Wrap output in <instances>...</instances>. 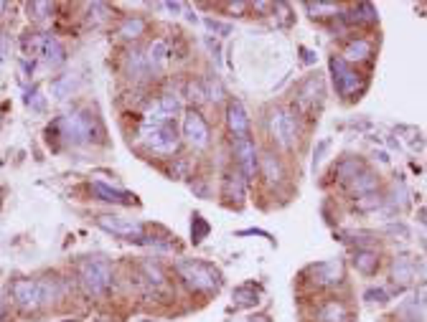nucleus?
Here are the masks:
<instances>
[{
  "instance_id": "6",
  "label": "nucleus",
  "mask_w": 427,
  "mask_h": 322,
  "mask_svg": "<svg viewBox=\"0 0 427 322\" xmlns=\"http://www.w3.org/2000/svg\"><path fill=\"white\" fill-rule=\"evenodd\" d=\"M331 71H333V79H336V92L341 97L348 99V97H354L361 89V74H356L341 56H333L331 59Z\"/></svg>"
},
{
  "instance_id": "17",
  "label": "nucleus",
  "mask_w": 427,
  "mask_h": 322,
  "mask_svg": "<svg viewBox=\"0 0 427 322\" xmlns=\"http://www.w3.org/2000/svg\"><path fill=\"white\" fill-rule=\"evenodd\" d=\"M260 173L267 183H280L283 181V165H280V160H277L275 152H262Z\"/></svg>"
},
{
  "instance_id": "26",
  "label": "nucleus",
  "mask_w": 427,
  "mask_h": 322,
  "mask_svg": "<svg viewBox=\"0 0 427 322\" xmlns=\"http://www.w3.org/2000/svg\"><path fill=\"white\" fill-rule=\"evenodd\" d=\"M74 84H77V79L74 77H61V79H56L54 84H51V92H54L56 99H66L69 92L74 89Z\"/></svg>"
},
{
  "instance_id": "32",
  "label": "nucleus",
  "mask_w": 427,
  "mask_h": 322,
  "mask_svg": "<svg viewBox=\"0 0 427 322\" xmlns=\"http://www.w3.org/2000/svg\"><path fill=\"white\" fill-rule=\"evenodd\" d=\"M328 150V142H321L318 145V152H316V157H313V168H318L321 165V160H323V152Z\"/></svg>"
},
{
  "instance_id": "7",
  "label": "nucleus",
  "mask_w": 427,
  "mask_h": 322,
  "mask_svg": "<svg viewBox=\"0 0 427 322\" xmlns=\"http://www.w3.org/2000/svg\"><path fill=\"white\" fill-rule=\"evenodd\" d=\"M183 137L193 150H206L209 142H211V132H209V125L204 122V117L198 114L196 110H189L186 117H183Z\"/></svg>"
},
{
  "instance_id": "4",
  "label": "nucleus",
  "mask_w": 427,
  "mask_h": 322,
  "mask_svg": "<svg viewBox=\"0 0 427 322\" xmlns=\"http://www.w3.org/2000/svg\"><path fill=\"white\" fill-rule=\"evenodd\" d=\"M269 132H272V140L280 145V148L290 150L298 140V122H295V114L287 110H275L269 114Z\"/></svg>"
},
{
  "instance_id": "10",
  "label": "nucleus",
  "mask_w": 427,
  "mask_h": 322,
  "mask_svg": "<svg viewBox=\"0 0 427 322\" xmlns=\"http://www.w3.org/2000/svg\"><path fill=\"white\" fill-rule=\"evenodd\" d=\"M234 152H237L239 168H242V178L249 183L257 173V148H254V142L249 137H242L234 145Z\"/></svg>"
},
{
  "instance_id": "36",
  "label": "nucleus",
  "mask_w": 427,
  "mask_h": 322,
  "mask_svg": "<svg viewBox=\"0 0 427 322\" xmlns=\"http://www.w3.org/2000/svg\"><path fill=\"white\" fill-rule=\"evenodd\" d=\"M252 322H269L267 317H252Z\"/></svg>"
},
{
  "instance_id": "2",
  "label": "nucleus",
  "mask_w": 427,
  "mask_h": 322,
  "mask_svg": "<svg viewBox=\"0 0 427 322\" xmlns=\"http://www.w3.org/2000/svg\"><path fill=\"white\" fill-rule=\"evenodd\" d=\"M140 137L148 148H153L160 155H171L178 148V132H175L173 122H166V125H142Z\"/></svg>"
},
{
  "instance_id": "21",
  "label": "nucleus",
  "mask_w": 427,
  "mask_h": 322,
  "mask_svg": "<svg viewBox=\"0 0 427 322\" xmlns=\"http://www.w3.org/2000/svg\"><path fill=\"white\" fill-rule=\"evenodd\" d=\"M361 170H364V165H361L359 157H346V160H341L339 165H336V175H339V181H343V183H351Z\"/></svg>"
},
{
  "instance_id": "34",
  "label": "nucleus",
  "mask_w": 427,
  "mask_h": 322,
  "mask_svg": "<svg viewBox=\"0 0 427 322\" xmlns=\"http://www.w3.org/2000/svg\"><path fill=\"white\" fill-rule=\"evenodd\" d=\"M234 297H247V290H237V292H234ZM242 302H257V297H254V294H249V299H242Z\"/></svg>"
},
{
  "instance_id": "31",
  "label": "nucleus",
  "mask_w": 427,
  "mask_h": 322,
  "mask_svg": "<svg viewBox=\"0 0 427 322\" xmlns=\"http://www.w3.org/2000/svg\"><path fill=\"white\" fill-rule=\"evenodd\" d=\"M142 269H145V274L151 276V282H155V284L163 282V274H160V269L155 267V264H151V261H145V264H142Z\"/></svg>"
},
{
  "instance_id": "11",
  "label": "nucleus",
  "mask_w": 427,
  "mask_h": 322,
  "mask_svg": "<svg viewBox=\"0 0 427 322\" xmlns=\"http://www.w3.org/2000/svg\"><path fill=\"white\" fill-rule=\"evenodd\" d=\"M227 125H229V132L242 140V137H249V117H247V110L242 102H229L227 107Z\"/></svg>"
},
{
  "instance_id": "9",
  "label": "nucleus",
  "mask_w": 427,
  "mask_h": 322,
  "mask_svg": "<svg viewBox=\"0 0 427 322\" xmlns=\"http://www.w3.org/2000/svg\"><path fill=\"white\" fill-rule=\"evenodd\" d=\"M97 226L110 231L115 236H125L130 241H140L142 239V226L133 219H122V216H97Z\"/></svg>"
},
{
  "instance_id": "8",
  "label": "nucleus",
  "mask_w": 427,
  "mask_h": 322,
  "mask_svg": "<svg viewBox=\"0 0 427 322\" xmlns=\"http://www.w3.org/2000/svg\"><path fill=\"white\" fill-rule=\"evenodd\" d=\"M10 294H13V302H16L21 310H39L41 307V282L39 279H18L10 287Z\"/></svg>"
},
{
  "instance_id": "25",
  "label": "nucleus",
  "mask_w": 427,
  "mask_h": 322,
  "mask_svg": "<svg viewBox=\"0 0 427 322\" xmlns=\"http://www.w3.org/2000/svg\"><path fill=\"white\" fill-rule=\"evenodd\" d=\"M158 107L173 117V114H178V112H181V97L175 94V92H166V94H160Z\"/></svg>"
},
{
  "instance_id": "12",
  "label": "nucleus",
  "mask_w": 427,
  "mask_h": 322,
  "mask_svg": "<svg viewBox=\"0 0 427 322\" xmlns=\"http://www.w3.org/2000/svg\"><path fill=\"white\" fill-rule=\"evenodd\" d=\"M313 272V282L318 287H333V284H339L343 279V269H341L339 261H325V264H318V267L310 269Z\"/></svg>"
},
{
  "instance_id": "22",
  "label": "nucleus",
  "mask_w": 427,
  "mask_h": 322,
  "mask_svg": "<svg viewBox=\"0 0 427 322\" xmlns=\"http://www.w3.org/2000/svg\"><path fill=\"white\" fill-rule=\"evenodd\" d=\"M392 279H395L397 284H410L412 279H415V264H412L407 256L395 259V264H392Z\"/></svg>"
},
{
  "instance_id": "1",
  "label": "nucleus",
  "mask_w": 427,
  "mask_h": 322,
  "mask_svg": "<svg viewBox=\"0 0 427 322\" xmlns=\"http://www.w3.org/2000/svg\"><path fill=\"white\" fill-rule=\"evenodd\" d=\"M79 282L89 297H102L112 287V269L107 261H87L79 272Z\"/></svg>"
},
{
  "instance_id": "33",
  "label": "nucleus",
  "mask_w": 427,
  "mask_h": 322,
  "mask_svg": "<svg viewBox=\"0 0 427 322\" xmlns=\"http://www.w3.org/2000/svg\"><path fill=\"white\" fill-rule=\"evenodd\" d=\"M6 56H8V39L0 33V63L6 61Z\"/></svg>"
},
{
  "instance_id": "28",
  "label": "nucleus",
  "mask_w": 427,
  "mask_h": 322,
  "mask_svg": "<svg viewBox=\"0 0 427 322\" xmlns=\"http://www.w3.org/2000/svg\"><path fill=\"white\" fill-rule=\"evenodd\" d=\"M384 203V198L379 196V193H369V196H361V198H356V208L359 211H377L379 205Z\"/></svg>"
},
{
  "instance_id": "19",
  "label": "nucleus",
  "mask_w": 427,
  "mask_h": 322,
  "mask_svg": "<svg viewBox=\"0 0 427 322\" xmlns=\"http://www.w3.org/2000/svg\"><path fill=\"white\" fill-rule=\"evenodd\" d=\"M354 267H356V272H361V274H374L377 267H379V256H377V252H372V249H356Z\"/></svg>"
},
{
  "instance_id": "5",
  "label": "nucleus",
  "mask_w": 427,
  "mask_h": 322,
  "mask_svg": "<svg viewBox=\"0 0 427 322\" xmlns=\"http://www.w3.org/2000/svg\"><path fill=\"white\" fill-rule=\"evenodd\" d=\"M92 119L87 114H82V112H71V114H64L56 127L61 130V137L64 140H69L71 145H84V142L92 140Z\"/></svg>"
},
{
  "instance_id": "37",
  "label": "nucleus",
  "mask_w": 427,
  "mask_h": 322,
  "mask_svg": "<svg viewBox=\"0 0 427 322\" xmlns=\"http://www.w3.org/2000/svg\"><path fill=\"white\" fill-rule=\"evenodd\" d=\"M3 8H6V3H0V10H3Z\"/></svg>"
},
{
  "instance_id": "29",
  "label": "nucleus",
  "mask_w": 427,
  "mask_h": 322,
  "mask_svg": "<svg viewBox=\"0 0 427 322\" xmlns=\"http://www.w3.org/2000/svg\"><path fill=\"white\" fill-rule=\"evenodd\" d=\"M222 97H224V89L219 87V81H216V79H209V81H206V99L219 102Z\"/></svg>"
},
{
  "instance_id": "30",
  "label": "nucleus",
  "mask_w": 427,
  "mask_h": 322,
  "mask_svg": "<svg viewBox=\"0 0 427 322\" xmlns=\"http://www.w3.org/2000/svg\"><path fill=\"white\" fill-rule=\"evenodd\" d=\"M186 94H189L191 102H196V104L206 102V89L201 87V84H193V81H191V84H189V92H186Z\"/></svg>"
},
{
  "instance_id": "15",
  "label": "nucleus",
  "mask_w": 427,
  "mask_h": 322,
  "mask_svg": "<svg viewBox=\"0 0 427 322\" xmlns=\"http://www.w3.org/2000/svg\"><path fill=\"white\" fill-rule=\"evenodd\" d=\"M39 48H41V56H44V61H46L48 66H61L64 59H66V54H64V46L54 39V36H44V39L39 41Z\"/></svg>"
},
{
  "instance_id": "23",
  "label": "nucleus",
  "mask_w": 427,
  "mask_h": 322,
  "mask_svg": "<svg viewBox=\"0 0 427 322\" xmlns=\"http://www.w3.org/2000/svg\"><path fill=\"white\" fill-rule=\"evenodd\" d=\"M117 33L122 39H140L142 33H145V21L137 16H130L122 21V26L117 28Z\"/></svg>"
},
{
  "instance_id": "16",
  "label": "nucleus",
  "mask_w": 427,
  "mask_h": 322,
  "mask_svg": "<svg viewBox=\"0 0 427 322\" xmlns=\"http://www.w3.org/2000/svg\"><path fill=\"white\" fill-rule=\"evenodd\" d=\"M369 56H372V41L354 39V41H348V46L343 48L341 59L346 63H354V61H366Z\"/></svg>"
},
{
  "instance_id": "35",
  "label": "nucleus",
  "mask_w": 427,
  "mask_h": 322,
  "mask_svg": "<svg viewBox=\"0 0 427 322\" xmlns=\"http://www.w3.org/2000/svg\"><path fill=\"white\" fill-rule=\"evenodd\" d=\"M229 10H231V13H242V10H247V6H245V3H231Z\"/></svg>"
},
{
  "instance_id": "27",
  "label": "nucleus",
  "mask_w": 427,
  "mask_h": 322,
  "mask_svg": "<svg viewBox=\"0 0 427 322\" xmlns=\"http://www.w3.org/2000/svg\"><path fill=\"white\" fill-rule=\"evenodd\" d=\"M305 8L313 13V18H325V16L341 13V8L339 6H333V3H305Z\"/></svg>"
},
{
  "instance_id": "38",
  "label": "nucleus",
  "mask_w": 427,
  "mask_h": 322,
  "mask_svg": "<svg viewBox=\"0 0 427 322\" xmlns=\"http://www.w3.org/2000/svg\"><path fill=\"white\" fill-rule=\"evenodd\" d=\"M66 322H71V320H66Z\"/></svg>"
},
{
  "instance_id": "3",
  "label": "nucleus",
  "mask_w": 427,
  "mask_h": 322,
  "mask_svg": "<svg viewBox=\"0 0 427 322\" xmlns=\"http://www.w3.org/2000/svg\"><path fill=\"white\" fill-rule=\"evenodd\" d=\"M178 274L186 279L189 287L198 292H211L219 287V274L211 267H206L201 261H181L178 264Z\"/></svg>"
},
{
  "instance_id": "13",
  "label": "nucleus",
  "mask_w": 427,
  "mask_h": 322,
  "mask_svg": "<svg viewBox=\"0 0 427 322\" xmlns=\"http://www.w3.org/2000/svg\"><path fill=\"white\" fill-rule=\"evenodd\" d=\"M168 56H171V51H168V43L163 39H155L148 46V51H145V66H148V71H163L168 63Z\"/></svg>"
},
{
  "instance_id": "24",
  "label": "nucleus",
  "mask_w": 427,
  "mask_h": 322,
  "mask_svg": "<svg viewBox=\"0 0 427 322\" xmlns=\"http://www.w3.org/2000/svg\"><path fill=\"white\" fill-rule=\"evenodd\" d=\"M127 71H130L135 79H140L142 74L148 71V66H145V56H142L140 51H130V54H127Z\"/></svg>"
},
{
  "instance_id": "18",
  "label": "nucleus",
  "mask_w": 427,
  "mask_h": 322,
  "mask_svg": "<svg viewBox=\"0 0 427 322\" xmlns=\"http://www.w3.org/2000/svg\"><path fill=\"white\" fill-rule=\"evenodd\" d=\"M316 317H318V322H346V317H348L346 305L331 299V302H325V305L318 307Z\"/></svg>"
},
{
  "instance_id": "20",
  "label": "nucleus",
  "mask_w": 427,
  "mask_h": 322,
  "mask_svg": "<svg viewBox=\"0 0 427 322\" xmlns=\"http://www.w3.org/2000/svg\"><path fill=\"white\" fill-rule=\"evenodd\" d=\"M92 190H95V196L104 203H130V196L122 193V190H115L110 185H104V183H92Z\"/></svg>"
},
{
  "instance_id": "14",
  "label": "nucleus",
  "mask_w": 427,
  "mask_h": 322,
  "mask_svg": "<svg viewBox=\"0 0 427 322\" xmlns=\"http://www.w3.org/2000/svg\"><path fill=\"white\" fill-rule=\"evenodd\" d=\"M377 188H379V175L372 173V170H361V173L356 175L354 181L348 183V190L351 193H356V196H369V193H377Z\"/></svg>"
}]
</instances>
